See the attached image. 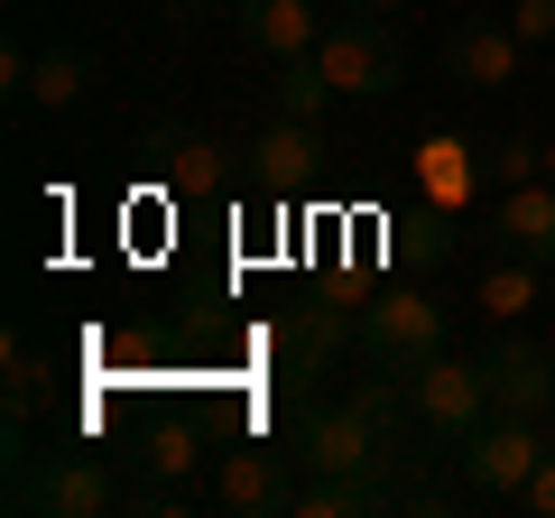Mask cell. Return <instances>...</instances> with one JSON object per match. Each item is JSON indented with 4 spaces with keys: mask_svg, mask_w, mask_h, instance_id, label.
<instances>
[{
    "mask_svg": "<svg viewBox=\"0 0 555 518\" xmlns=\"http://www.w3.org/2000/svg\"><path fill=\"white\" fill-rule=\"evenodd\" d=\"M546 454H555V426L546 417H509V407H491V417L454 444V481L473 500H518Z\"/></svg>",
    "mask_w": 555,
    "mask_h": 518,
    "instance_id": "6da1fadb",
    "label": "cell"
},
{
    "mask_svg": "<svg viewBox=\"0 0 555 518\" xmlns=\"http://www.w3.org/2000/svg\"><path fill=\"white\" fill-rule=\"evenodd\" d=\"M315 65H324V83H334V102H379V93L408 83V38H398V20L343 10V20L315 38Z\"/></svg>",
    "mask_w": 555,
    "mask_h": 518,
    "instance_id": "7a4b0ae2",
    "label": "cell"
},
{
    "mask_svg": "<svg viewBox=\"0 0 555 518\" xmlns=\"http://www.w3.org/2000/svg\"><path fill=\"white\" fill-rule=\"evenodd\" d=\"M398 389H408L416 426H426L436 444H463L481 417H491V371H481V352H436V361H416Z\"/></svg>",
    "mask_w": 555,
    "mask_h": 518,
    "instance_id": "3957f363",
    "label": "cell"
},
{
    "mask_svg": "<svg viewBox=\"0 0 555 518\" xmlns=\"http://www.w3.org/2000/svg\"><path fill=\"white\" fill-rule=\"evenodd\" d=\"M10 500L38 509V518H120L130 509V481H120L102 454H56V463H38V472H20Z\"/></svg>",
    "mask_w": 555,
    "mask_h": 518,
    "instance_id": "277c9868",
    "label": "cell"
},
{
    "mask_svg": "<svg viewBox=\"0 0 555 518\" xmlns=\"http://www.w3.org/2000/svg\"><path fill=\"white\" fill-rule=\"evenodd\" d=\"M361 352H371L389 379H408L416 361L444 352V306L426 297V287H389V297H371V306H361Z\"/></svg>",
    "mask_w": 555,
    "mask_h": 518,
    "instance_id": "5b68a950",
    "label": "cell"
},
{
    "mask_svg": "<svg viewBox=\"0 0 555 518\" xmlns=\"http://www.w3.org/2000/svg\"><path fill=\"white\" fill-rule=\"evenodd\" d=\"M518 65H528V38L509 28V10H481V20L444 28V75H454L463 93H509Z\"/></svg>",
    "mask_w": 555,
    "mask_h": 518,
    "instance_id": "8992f818",
    "label": "cell"
},
{
    "mask_svg": "<svg viewBox=\"0 0 555 518\" xmlns=\"http://www.w3.org/2000/svg\"><path fill=\"white\" fill-rule=\"evenodd\" d=\"M214 509H232V518H287V509H297V454L232 444V454L214 463Z\"/></svg>",
    "mask_w": 555,
    "mask_h": 518,
    "instance_id": "52a82bcc",
    "label": "cell"
},
{
    "mask_svg": "<svg viewBox=\"0 0 555 518\" xmlns=\"http://www.w3.org/2000/svg\"><path fill=\"white\" fill-rule=\"evenodd\" d=\"M481 371H491V407H509V417H555V342L500 334L491 352H481Z\"/></svg>",
    "mask_w": 555,
    "mask_h": 518,
    "instance_id": "ba28073f",
    "label": "cell"
},
{
    "mask_svg": "<svg viewBox=\"0 0 555 518\" xmlns=\"http://www.w3.org/2000/svg\"><path fill=\"white\" fill-rule=\"evenodd\" d=\"M232 28L250 56L287 65V56H315V38L334 28V10H315V0H232Z\"/></svg>",
    "mask_w": 555,
    "mask_h": 518,
    "instance_id": "9c48e42d",
    "label": "cell"
},
{
    "mask_svg": "<svg viewBox=\"0 0 555 518\" xmlns=\"http://www.w3.org/2000/svg\"><path fill=\"white\" fill-rule=\"evenodd\" d=\"M250 177L269 185V195H306V185L324 177V130L297 112H269V130L250 140Z\"/></svg>",
    "mask_w": 555,
    "mask_h": 518,
    "instance_id": "30bf717a",
    "label": "cell"
},
{
    "mask_svg": "<svg viewBox=\"0 0 555 518\" xmlns=\"http://www.w3.org/2000/svg\"><path fill=\"white\" fill-rule=\"evenodd\" d=\"M491 232H500V250H518V259H537V269H555V177L500 185V195H491Z\"/></svg>",
    "mask_w": 555,
    "mask_h": 518,
    "instance_id": "8fae6325",
    "label": "cell"
},
{
    "mask_svg": "<svg viewBox=\"0 0 555 518\" xmlns=\"http://www.w3.org/2000/svg\"><path fill=\"white\" fill-rule=\"evenodd\" d=\"M352 342H361V315H352L343 297H315V306H297V324H287V371H297V379H324Z\"/></svg>",
    "mask_w": 555,
    "mask_h": 518,
    "instance_id": "7c38bea8",
    "label": "cell"
},
{
    "mask_svg": "<svg viewBox=\"0 0 555 518\" xmlns=\"http://www.w3.org/2000/svg\"><path fill=\"white\" fill-rule=\"evenodd\" d=\"M83 93H93V47H75V38L38 47V75H28V112H75Z\"/></svg>",
    "mask_w": 555,
    "mask_h": 518,
    "instance_id": "4fadbf2b",
    "label": "cell"
},
{
    "mask_svg": "<svg viewBox=\"0 0 555 518\" xmlns=\"http://www.w3.org/2000/svg\"><path fill=\"white\" fill-rule=\"evenodd\" d=\"M473 177H481V167H473V148H463L454 130H436V140H416V195H436L444 213H454V204L473 195Z\"/></svg>",
    "mask_w": 555,
    "mask_h": 518,
    "instance_id": "5bb4252c",
    "label": "cell"
},
{
    "mask_svg": "<svg viewBox=\"0 0 555 518\" xmlns=\"http://www.w3.org/2000/svg\"><path fill=\"white\" fill-rule=\"evenodd\" d=\"M473 306L491 324H518V315H537V259H518V250H500L491 269H481V287H473Z\"/></svg>",
    "mask_w": 555,
    "mask_h": 518,
    "instance_id": "9a60e30c",
    "label": "cell"
},
{
    "mask_svg": "<svg viewBox=\"0 0 555 518\" xmlns=\"http://www.w3.org/2000/svg\"><path fill=\"white\" fill-rule=\"evenodd\" d=\"M158 158H167V177H177V185H204V195L232 177V167H222L232 148H222V140H195V130H158Z\"/></svg>",
    "mask_w": 555,
    "mask_h": 518,
    "instance_id": "2e32d148",
    "label": "cell"
},
{
    "mask_svg": "<svg viewBox=\"0 0 555 518\" xmlns=\"http://www.w3.org/2000/svg\"><path fill=\"white\" fill-rule=\"evenodd\" d=\"M47 379H56V371L38 361V342L10 334V379H0V407H10V426H28V417L47 407Z\"/></svg>",
    "mask_w": 555,
    "mask_h": 518,
    "instance_id": "e0dca14e",
    "label": "cell"
},
{
    "mask_svg": "<svg viewBox=\"0 0 555 518\" xmlns=\"http://www.w3.org/2000/svg\"><path fill=\"white\" fill-rule=\"evenodd\" d=\"M139 463H149V481H185V472H204V426H158Z\"/></svg>",
    "mask_w": 555,
    "mask_h": 518,
    "instance_id": "ac0fdd59",
    "label": "cell"
},
{
    "mask_svg": "<svg viewBox=\"0 0 555 518\" xmlns=\"http://www.w3.org/2000/svg\"><path fill=\"white\" fill-rule=\"evenodd\" d=\"M324 102H334V83H324V65H315V56H287V65H278V112L324 120Z\"/></svg>",
    "mask_w": 555,
    "mask_h": 518,
    "instance_id": "d6986e66",
    "label": "cell"
},
{
    "mask_svg": "<svg viewBox=\"0 0 555 518\" xmlns=\"http://www.w3.org/2000/svg\"><path fill=\"white\" fill-rule=\"evenodd\" d=\"M537 158H546V140H500V148H491V177H500V185H528Z\"/></svg>",
    "mask_w": 555,
    "mask_h": 518,
    "instance_id": "ffe728a7",
    "label": "cell"
},
{
    "mask_svg": "<svg viewBox=\"0 0 555 518\" xmlns=\"http://www.w3.org/2000/svg\"><path fill=\"white\" fill-rule=\"evenodd\" d=\"M28 75H38V47H28V38H10V47H0V93L20 102V112H28Z\"/></svg>",
    "mask_w": 555,
    "mask_h": 518,
    "instance_id": "44dd1931",
    "label": "cell"
},
{
    "mask_svg": "<svg viewBox=\"0 0 555 518\" xmlns=\"http://www.w3.org/2000/svg\"><path fill=\"white\" fill-rule=\"evenodd\" d=\"M509 28H518L528 47H555V0H518V10H509Z\"/></svg>",
    "mask_w": 555,
    "mask_h": 518,
    "instance_id": "7402d4cb",
    "label": "cell"
},
{
    "mask_svg": "<svg viewBox=\"0 0 555 518\" xmlns=\"http://www.w3.org/2000/svg\"><path fill=\"white\" fill-rule=\"evenodd\" d=\"M518 509H528V518H555V454H546V463L528 472V491H518Z\"/></svg>",
    "mask_w": 555,
    "mask_h": 518,
    "instance_id": "603a6c76",
    "label": "cell"
},
{
    "mask_svg": "<svg viewBox=\"0 0 555 518\" xmlns=\"http://www.w3.org/2000/svg\"><path fill=\"white\" fill-rule=\"evenodd\" d=\"M343 10H361V20H398L408 0H343Z\"/></svg>",
    "mask_w": 555,
    "mask_h": 518,
    "instance_id": "cb8c5ba5",
    "label": "cell"
},
{
    "mask_svg": "<svg viewBox=\"0 0 555 518\" xmlns=\"http://www.w3.org/2000/svg\"><path fill=\"white\" fill-rule=\"evenodd\" d=\"M167 10H177V20H195V10H222V0H167Z\"/></svg>",
    "mask_w": 555,
    "mask_h": 518,
    "instance_id": "d4e9b609",
    "label": "cell"
},
{
    "mask_svg": "<svg viewBox=\"0 0 555 518\" xmlns=\"http://www.w3.org/2000/svg\"><path fill=\"white\" fill-rule=\"evenodd\" d=\"M537 177H555V140H546V158H537Z\"/></svg>",
    "mask_w": 555,
    "mask_h": 518,
    "instance_id": "484cf974",
    "label": "cell"
}]
</instances>
